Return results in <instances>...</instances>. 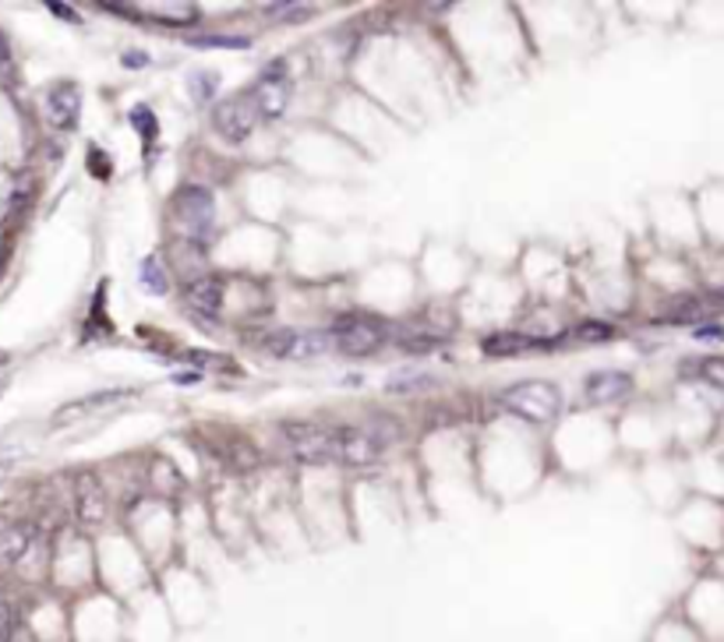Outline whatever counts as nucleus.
<instances>
[{
  "instance_id": "5",
  "label": "nucleus",
  "mask_w": 724,
  "mask_h": 642,
  "mask_svg": "<svg viewBox=\"0 0 724 642\" xmlns=\"http://www.w3.org/2000/svg\"><path fill=\"white\" fill-rule=\"evenodd\" d=\"M252 100H255V106H258L262 121H276V116L287 113V106H290V78H287V68H283L279 61L265 68V71L258 74L255 89H252Z\"/></svg>"
},
{
  "instance_id": "4",
  "label": "nucleus",
  "mask_w": 724,
  "mask_h": 642,
  "mask_svg": "<svg viewBox=\"0 0 724 642\" xmlns=\"http://www.w3.org/2000/svg\"><path fill=\"white\" fill-rule=\"evenodd\" d=\"M213 124L223 142L241 145L244 139H252V131L258 124V106L255 100H247V95H231V100H223L213 110Z\"/></svg>"
},
{
  "instance_id": "7",
  "label": "nucleus",
  "mask_w": 724,
  "mask_h": 642,
  "mask_svg": "<svg viewBox=\"0 0 724 642\" xmlns=\"http://www.w3.org/2000/svg\"><path fill=\"white\" fill-rule=\"evenodd\" d=\"M213 212H216V202H213V194H208L205 187H195V184H187L177 191V198H174V223L184 230V233H192V237H198V233L213 223Z\"/></svg>"
},
{
  "instance_id": "21",
  "label": "nucleus",
  "mask_w": 724,
  "mask_h": 642,
  "mask_svg": "<svg viewBox=\"0 0 724 642\" xmlns=\"http://www.w3.org/2000/svg\"><path fill=\"white\" fill-rule=\"evenodd\" d=\"M14 629H18V614L11 608V600L0 597V642H11Z\"/></svg>"
},
{
  "instance_id": "16",
  "label": "nucleus",
  "mask_w": 724,
  "mask_h": 642,
  "mask_svg": "<svg viewBox=\"0 0 724 642\" xmlns=\"http://www.w3.org/2000/svg\"><path fill=\"white\" fill-rule=\"evenodd\" d=\"M721 307H724V300H717V297H682L679 304H672L669 318H672V322H690V325H703V318L717 315Z\"/></svg>"
},
{
  "instance_id": "28",
  "label": "nucleus",
  "mask_w": 724,
  "mask_h": 642,
  "mask_svg": "<svg viewBox=\"0 0 724 642\" xmlns=\"http://www.w3.org/2000/svg\"><path fill=\"white\" fill-rule=\"evenodd\" d=\"M124 64H131V68L139 64V68H142V64H145V53H124Z\"/></svg>"
},
{
  "instance_id": "19",
  "label": "nucleus",
  "mask_w": 724,
  "mask_h": 642,
  "mask_svg": "<svg viewBox=\"0 0 724 642\" xmlns=\"http://www.w3.org/2000/svg\"><path fill=\"white\" fill-rule=\"evenodd\" d=\"M192 47H202V50H244L247 47V39L244 35H195L192 39Z\"/></svg>"
},
{
  "instance_id": "15",
  "label": "nucleus",
  "mask_w": 724,
  "mask_h": 642,
  "mask_svg": "<svg viewBox=\"0 0 724 642\" xmlns=\"http://www.w3.org/2000/svg\"><path fill=\"white\" fill-rule=\"evenodd\" d=\"M555 346V339H530V336H517V333H494L485 339V354L488 357H520V354H533V349H548Z\"/></svg>"
},
{
  "instance_id": "12",
  "label": "nucleus",
  "mask_w": 724,
  "mask_h": 642,
  "mask_svg": "<svg viewBox=\"0 0 724 642\" xmlns=\"http://www.w3.org/2000/svg\"><path fill=\"white\" fill-rule=\"evenodd\" d=\"M633 393V378L625 371H598L590 375L587 385H583V396L590 406H608V402H619Z\"/></svg>"
},
{
  "instance_id": "13",
  "label": "nucleus",
  "mask_w": 724,
  "mask_h": 642,
  "mask_svg": "<svg viewBox=\"0 0 724 642\" xmlns=\"http://www.w3.org/2000/svg\"><path fill=\"white\" fill-rule=\"evenodd\" d=\"M184 304L192 307L198 318L213 322L220 315V307H223V283L216 276H202L195 283H187L184 286Z\"/></svg>"
},
{
  "instance_id": "17",
  "label": "nucleus",
  "mask_w": 724,
  "mask_h": 642,
  "mask_svg": "<svg viewBox=\"0 0 724 642\" xmlns=\"http://www.w3.org/2000/svg\"><path fill=\"white\" fill-rule=\"evenodd\" d=\"M142 286L145 289H152V294H166V286H170V279H166V268L160 265V258L156 255H149L145 262H142Z\"/></svg>"
},
{
  "instance_id": "2",
  "label": "nucleus",
  "mask_w": 724,
  "mask_h": 642,
  "mask_svg": "<svg viewBox=\"0 0 724 642\" xmlns=\"http://www.w3.org/2000/svg\"><path fill=\"white\" fill-rule=\"evenodd\" d=\"M283 441L297 462H336V441L339 427H322V424H304V420H287L279 427Z\"/></svg>"
},
{
  "instance_id": "23",
  "label": "nucleus",
  "mask_w": 724,
  "mask_h": 642,
  "mask_svg": "<svg viewBox=\"0 0 724 642\" xmlns=\"http://www.w3.org/2000/svg\"><path fill=\"white\" fill-rule=\"evenodd\" d=\"M577 336H580V339H590V343L612 339V325H604V322H583V325L577 328Z\"/></svg>"
},
{
  "instance_id": "22",
  "label": "nucleus",
  "mask_w": 724,
  "mask_h": 642,
  "mask_svg": "<svg viewBox=\"0 0 724 642\" xmlns=\"http://www.w3.org/2000/svg\"><path fill=\"white\" fill-rule=\"evenodd\" d=\"M265 11H269V18H283V22H304V18H312V8H300V4H273Z\"/></svg>"
},
{
  "instance_id": "20",
  "label": "nucleus",
  "mask_w": 724,
  "mask_h": 642,
  "mask_svg": "<svg viewBox=\"0 0 724 642\" xmlns=\"http://www.w3.org/2000/svg\"><path fill=\"white\" fill-rule=\"evenodd\" d=\"M435 378L431 375H396V378H389V393H417V388H428Z\"/></svg>"
},
{
  "instance_id": "27",
  "label": "nucleus",
  "mask_w": 724,
  "mask_h": 642,
  "mask_svg": "<svg viewBox=\"0 0 724 642\" xmlns=\"http://www.w3.org/2000/svg\"><path fill=\"white\" fill-rule=\"evenodd\" d=\"M174 381H177V385H195V381H202V375H198V371H195V375H192V371H181V375H174Z\"/></svg>"
},
{
  "instance_id": "3",
  "label": "nucleus",
  "mask_w": 724,
  "mask_h": 642,
  "mask_svg": "<svg viewBox=\"0 0 724 642\" xmlns=\"http://www.w3.org/2000/svg\"><path fill=\"white\" fill-rule=\"evenodd\" d=\"M333 346L339 354L347 357H365V354H375L378 346L389 339V328L386 322H378L371 315H347L333 325Z\"/></svg>"
},
{
  "instance_id": "25",
  "label": "nucleus",
  "mask_w": 724,
  "mask_h": 642,
  "mask_svg": "<svg viewBox=\"0 0 724 642\" xmlns=\"http://www.w3.org/2000/svg\"><path fill=\"white\" fill-rule=\"evenodd\" d=\"M693 339H700V343H717V339H724V328H721L717 322H703L700 328H693Z\"/></svg>"
},
{
  "instance_id": "9",
  "label": "nucleus",
  "mask_w": 724,
  "mask_h": 642,
  "mask_svg": "<svg viewBox=\"0 0 724 642\" xmlns=\"http://www.w3.org/2000/svg\"><path fill=\"white\" fill-rule=\"evenodd\" d=\"M329 346H333L329 333H294V328H283V333L265 339V349H269L273 357H283V360L326 354Z\"/></svg>"
},
{
  "instance_id": "11",
  "label": "nucleus",
  "mask_w": 724,
  "mask_h": 642,
  "mask_svg": "<svg viewBox=\"0 0 724 642\" xmlns=\"http://www.w3.org/2000/svg\"><path fill=\"white\" fill-rule=\"evenodd\" d=\"M82 113V92L74 82H61L47 92V121L61 131H71Z\"/></svg>"
},
{
  "instance_id": "14",
  "label": "nucleus",
  "mask_w": 724,
  "mask_h": 642,
  "mask_svg": "<svg viewBox=\"0 0 724 642\" xmlns=\"http://www.w3.org/2000/svg\"><path fill=\"white\" fill-rule=\"evenodd\" d=\"M131 396H135V388H103V393H92V396H85V399L68 402L64 410L53 417V424L61 427V424H68V420H74V417H85V414H96V410H110L113 402H124V399H131Z\"/></svg>"
},
{
  "instance_id": "10",
  "label": "nucleus",
  "mask_w": 724,
  "mask_h": 642,
  "mask_svg": "<svg viewBox=\"0 0 724 642\" xmlns=\"http://www.w3.org/2000/svg\"><path fill=\"white\" fill-rule=\"evenodd\" d=\"M383 452V438L365 431V427H339L336 462L339 466H368Z\"/></svg>"
},
{
  "instance_id": "24",
  "label": "nucleus",
  "mask_w": 724,
  "mask_h": 642,
  "mask_svg": "<svg viewBox=\"0 0 724 642\" xmlns=\"http://www.w3.org/2000/svg\"><path fill=\"white\" fill-rule=\"evenodd\" d=\"M131 124H135L145 139H152V134H156V116H152V110L149 106H135L131 110Z\"/></svg>"
},
{
  "instance_id": "6",
  "label": "nucleus",
  "mask_w": 724,
  "mask_h": 642,
  "mask_svg": "<svg viewBox=\"0 0 724 642\" xmlns=\"http://www.w3.org/2000/svg\"><path fill=\"white\" fill-rule=\"evenodd\" d=\"M35 551H40V530L29 522L0 519V569H26Z\"/></svg>"
},
{
  "instance_id": "26",
  "label": "nucleus",
  "mask_w": 724,
  "mask_h": 642,
  "mask_svg": "<svg viewBox=\"0 0 724 642\" xmlns=\"http://www.w3.org/2000/svg\"><path fill=\"white\" fill-rule=\"evenodd\" d=\"M47 8H50V11H57V14H61V18H68V22H79V14H74L71 8H64V4H53V0H50Z\"/></svg>"
},
{
  "instance_id": "18",
  "label": "nucleus",
  "mask_w": 724,
  "mask_h": 642,
  "mask_svg": "<svg viewBox=\"0 0 724 642\" xmlns=\"http://www.w3.org/2000/svg\"><path fill=\"white\" fill-rule=\"evenodd\" d=\"M693 371L700 381H707L714 388H724V357H703L693 364Z\"/></svg>"
},
{
  "instance_id": "29",
  "label": "nucleus",
  "mask_w": 724,
  "mask_h": 642,
  "mask_svg": "<svg viewBox=\"0 0 724 642\" xmlns=\"http://www.w3.org/2000/svg\"><path fill=\"white\" fill-rule=\"evenodd\" d=\"M11 61V50H8V43H4V35H0V68H4Z\"/></svg>"
},
{
  "instance_id": "1",
  "label": "nucleus",
  "mask_w": 724,
  "mask_h": 642,
  "mask_svg": "<svg viewBox=\"0 0 724 642\" xmlns=\"http://www.w3.org/2000/svg\"><path fill=\"white\" fill-rule=\"evenodd\" d=\"M499 402L512 417L530 424H551L562 414V393L555 381H517L499 396Z\"/></svg>"
},
{
  "instance_id": "8",
  "label": "nucleus",
  "mask_w": 724,
  "mask_h": 642,
  "mask_svg": "<svg viewBox=\"0 0 724 642\" xmlns=\"http://www.w3.org/2000/svg\"><path fill=\"white\" fill-rule=\"evenodd\" d=\"M74 512L85 522V527H100L110 512V501H106V488L100 483V477L92 470H82L74 477Z\"/></svg>"
}]
</instances>
